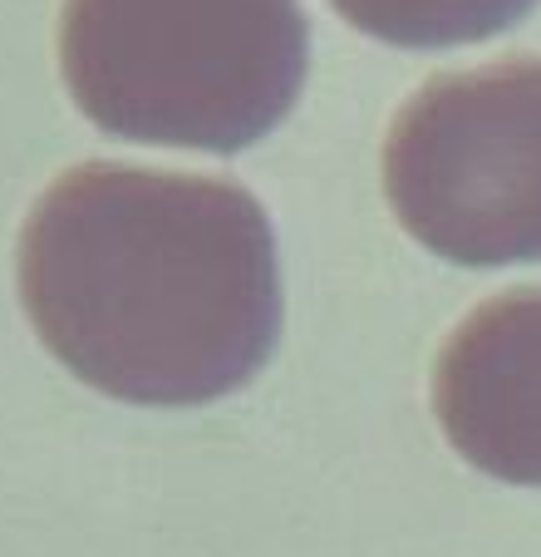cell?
I'll list each match as a JSON object with an SVG mask.
<instances>
[{
    "instance_id": "obj_5",
    "label": "cell",
    "mask_w": 541,
    "mask_h": 557,
    "mask_svg": "<svg viewBox=\"0 0 541 557\" xmlns=\"http://www.w3.org/2000/svg\"><path fill=\"white\" fill-rule=\"evenodd\" d=\"M537 0H335V11L365 35L404 50H448L512 30Z\"/></svg>"
},
{
    "instance_id": "obj_1",
    "label": "cell",
    "mask_w": 541,
    "mask_h": 557,
    "mask_svg": "<svg viewBox=\"0 0 541 557\" xmlns=\"http://www.w3.org/2000/svg\"><path fill=\"white\" fill-rule=\"evenodd\" d=\"M35 336L128 405H207L281 336V262L247 188L198 173L74 169L21 232Z\"/></svg>"
},
{
    "instance_id": "obj_3",
    "label": "cell",
    "mask_w": 541,
    "mask_h": 557,
    "mask_svg": "<svg viewBox=\"0 0 541 557\" xmlns=\"http://www.w3.org/2000/svg\"><path fill=\"white\" fill-rule=\"evenodd\" d=\"M385 193L448 262H541V60L428 79L385 138Z\"/></svg>"
},
{
    "instance_id": "obj_2",
    "label": "cell",
    "mask_w": 541,
    "mask_h": 557,
    "mask_svg": "<svg viewBox=\"0 0 541 557\" xmlns=\"http://www.w3.org/2000/svg\"><path fill=\"white\" fill-rule=\"evenodd\" d=\"M311 64L301 0H64L60 70L104 134L237 148L295 109Z\"/></svg>"
},
{
    "instance_id": "obj_4",
    "label": "cell",
    "mask_w": 541,
    "mask_h": 557,
    "mask_svg": "<svg viewBox=\"0 0 541 557\" xmlns=\"http://www.w3.org/2000/svg\"><path fill=\"white\" fill-rule=\"evenodd\" d=\"M433 410L478 473L541 488V286L492 296L448 336Z\"/></svg>"
}]
</instances>
